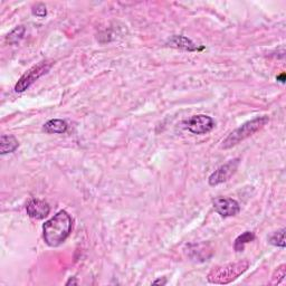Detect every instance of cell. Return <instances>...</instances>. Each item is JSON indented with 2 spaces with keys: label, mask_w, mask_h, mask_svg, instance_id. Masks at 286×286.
I'll list each match as a JSON object with an SVG mask.
<instances>
[{
  "label": "cell",
  "mask_w": 286,
  "mask_h": 286,
  "mask_svg": "<svg viewBox=\"0 0 286 286\" xmlns=\"http://www.w3.org/2000/svg\"><path fill=\"white\" fill-rule=\"evenodd\" d=\"M43 130L46 133H65L67 131V123L63 120H49L44 124Z\"/></svg>",
  "instance_id": "obj_11"
},
{
  "label": "cell",
  "mask_w": 286,
  "mask_h": 286,
  "mask_svg": "<svg viewBox=\"0 0 286 286\" xmlns=\"http://www.w3.org/2000/svg\"><path fill=\"white\" fill-rule=\"evenodd\" d=\"M33 15H35L37 17H40L43 18L47 15V10H46V7L43 3H37L36 6L33 7Z\"/></svg>",
  "instance_id": "obj_16"
},
{
  "label": "cell",
  "mask_w": 286,
  "mask_h": 286,
  "mask_svg": "<svg viewBox=\"0 0 286 286\" xmlns=\"http://www.w3.org/2000/svg\"><path fill=\"white\" fill-rule=\"evenodd\" d=\"M284 76H285V74H284V73H283V74H281V76H277V79H281L280 82L284 83Z\"/></svg>",
  "instance_id": "obj_19"
},
{
  "label": "cell",
  "mask_w": 286,
  "mask_h": 286,
  "mask_svg": "<svg viewBox=\"0 0 286 286\" xmlns=\"http://www.w3.org/2000/svg\"><path fill=\"white\" fill-rule=\"evenodd\" d=\"M71 284H73V285H76V284H77V282L75 281V277H71V278H70V281L66 282V285H71Z\"/></svg>",
  "instance_id": "obj_18"
},
{
  "label": "cell",
  "mask_w": 286,
  "mask_h": 286,
  "mask_svg": "<svg viewBox=\"0 0 286 286\" xmlns=\"http://www.w3.org/2000/svg\"><path fill=\"white\" fill-rule=\"evenodd\" d=\"M269 117L267 115H263V116H257L253 119L251 121L246 122L244 123L242 127H239L232 131L229 135L227 136L226 139L223 141L222 148L223 149H230L232 147L237 146L239 142H242L247 138H249L259 131L262 128H264V125L268 123Z\"/></svg>",
  "instance_id": "obj_3"
},
{
  "label": "cell",
  "mask_w": 286,
  "mask_h": 286,
  "mask_svg": "<svg viewBox=\"0 0 286 286\" xmlns=\"http://www.w3.org/2000/svg\"><path fill=\"white\" fill-rule=\"evenodd\" d=\"M268 242L274 246L282 247V248H284L285 247V228H282V229L274 232L273 235H270L269 238H268Z\"/></svg>",
  "instance_id": "obj_14"
},
{
  "label": "cell",
  "mask_w": 286,
  "mask_h": 286,
  "mask_svg": "<svg viewBox=\"0 0 286 286\" xmlns=\"http://www.w3.org/2000/svg\"><path fill=\"white\" fill-rule=\"evenodd\" d=\"M212 205L215 210L224 218L236 216L240 210L239 204L235 199H231V198L218 197L213 199Z\"/></svg>",
  "instance_id": "obj_7"
},
{
  "label": "cell",
  "mask_w": 286,
  "mask_h": 286,
  "mask_svg": "<svg viewBox=\"0 0 286 286\" xmlns=\"http://www.w3.org/2000/svg\"><path fill=\"white\" fill-rule=\"evenodd\" d=\"M286 275V265L283 264L281 266H278L277 269L274 272L273 276H272V281H270V285H276L280 284L282 281L284 280V277Z\"/></svg>",
  "instance_id": "obj_15"
},
{
  "label": "cell",
  "mask_w": 286,
  "mask_h": 286,
  "mask_svg": "<svg viewBox=\"0 0 286 286\" xmlns=\"http://www.w3.org/2000/svg\"><path fill=\"white\" fill-rule=\"evenodd\" d=\"M52 60H43V62H39L36 65H34L33 67H30L29 70L26 72V73L19 78L17 82L16 86H15V91L18 93L24 92L28 89V87L32 85V84L35 83L38 78L41 77V76L45 75L47 72L51 70L53 66Z\"/></svg>",
  "instance_id": "obj_4"
},
{
  "label": "cell",
  "mask_w": 286,
  "mask_h": 286,
  "mask_svg": "<svg viewBox=\"0 0 286 286\" xmlns=\"http://www.w3.org/2000/svg\"><path fill=\"white\" fill-rule=\"evenodd\" d=\"M239 166V159L236 158L234 160L228 161L226 165L219 167L215 172L209 177V185L210 186H217L223 184L229 180V178L234 174L238 169Z\"/></svg>",
  "instance_id": "obj_6"
},
{
  "label": "cell",
  "mask_w": 286,
  "mask_h": 286,
  "mask_svg": "<svg viewBox=\"0 0 286 286\" xmlns=\"http://www.w3.org/2000/svg\"><path fill=\"white\" fill-rule=\"evenodd\" d=\"M249 267L248 261H239L236 263L217 266L212 268L207 275V280L211 284L225 285L230 283L246 272Z\"/></svg>",
  "instance_id": "obj_2"
},
{
  "label": "cell",
  "mask_w": 286,
  "mask_h": 286,
  "mask_svg": "<svg viewBox=\"0 0 286 286\" xmlns=\"http://www.w3.org/2000/svg\"><path fill=\"white\" fill-rule=\"evenodd\" d=\"M19 147L18 140L13 135L3 134L0 138V153L6 154L16 151Z\"/></svg>",
  "instance_id": "obj_10"
},
{
  "label": "cell",
  "mask_w": 286,
  "mask_h": 286,
  "mask_svg": "<svg viewBox=\"0 0 286 286\" xmlns=\"http://www.w3.org/2000/svg\"><path fill=\"white\" fill-rule=\"evenodd\" d=\"M213 127H215V122L212 117L205 115V114L194 115L186 121V128L193 134H206L210 132Z\"/></svg>",
  "instance_id": "obj_5"
},
{
  "label": "cell",
  "mask_w": 286,
  "mask_h": 286,
  "mask_svg": "<svg viewBox=\"0 0 286 286\" xmlns=\"http://www.w3.org/2000/svg\"><path fill=\"white\" fill-rule=\"evenodd\" d=\"M25 32H26V29H25L24 26H18V27H16L14 30H11L8 35H7L6 41L9 45L18 44L19 41H20L22 38H24Z\"/></svg>",
  "instance_id": "obj_13"
},
{
  "label": "cell",
  "mask_w": 286,
  "mask_h": 286,
  "mask_svg": "<svg viewBox=\"0 0 286 286\" xmlns=\"http://www.w3.org/2000/svg\"><path fill=\"white\" fill-rule=\"evenodd\" d=\"M152 284H153V285H166L167 284V280H166V278H163V280L160 278V280L154 281Z\"/></svg>",
  "instance_id": "obj_17"
},
{
  "label": "cell",
  "mask_w": 286,
  "mask_h": 286,
  "mask_svg": "<svg viewBox=\"0 0 286 286\" xmlns=\"http://www.w3.org/2000/svg\"><path fill=\"white\" fill-rule=\"evenodd\" d=\"M26 210L29 217L35 219H44L48 216L51 211V207L46 201L40 199H32L26 206Z\"/></svg>",
  "instance_id": "obj_8"
},
{
  "label": "cell",
  "mask_w": 286,
  "mask_h": 286,
  "mask_svg": "<svg viewBox=\"0 0 286 286\" xmlns=\"http://www.w3.org/2000/svg\"><path fill=\"white\" fill-rule=\"evenodd\" d=\"M73 220L65 210L57 212L43 226L44 240L48 246L57 247L66 240L72 231Z\"/></svg>",
  "instance_id": "obj_1"
},
{
  "label": "cell",
  "mask_w": 286,
  "mask_h": 286,
  "mask_svg": "<svg viewBox=\"0 0 286 286\" xmlns=\"http://www.w3.org/2000/svg\"><path fill=\"white\" fill-rule=\"evenodd\" d=\"M169 44L172 47L180 48V49H184V51H188V52H196V51H198V49H199L192 40H190L189 38H187L185 36H173L169 40Z\"/></svg>",
  "instance_id": "obj_9"
},
{
  "label": "cell",
  "mask_w": 286,
  "mask_h": 286,
  "mask_svg": "<svg viewBox=\"0 0 286 286\" xmlns=\"http://www.w3.org/2000/svg\"><path fill=\"white\" fill-rule=\"evenodd\" d=\"M254 239H255L254 232H251V231L243 232V234L239 235L235 240V244H234L235 250L236 251H243L244 248H245L246 244H248L249 242H253Z\"/></svg>",
  "instance_id": "obj_12"
}]
</instances>
